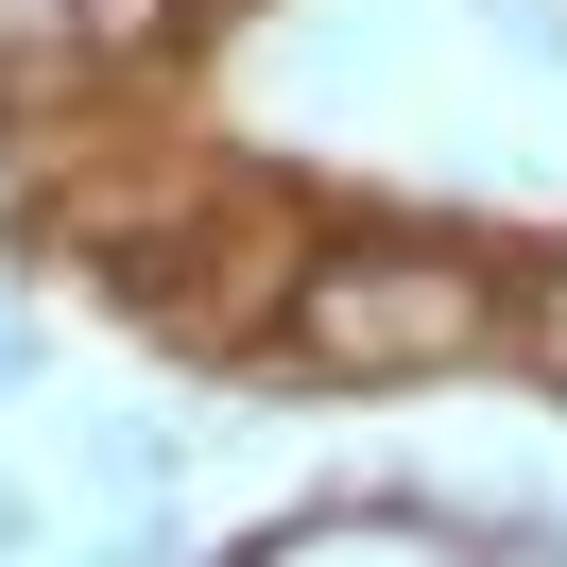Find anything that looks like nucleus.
<instances>
[{"label":"nucleus","mask_w":567,"mask_h":567,"mask_svg":"<svg viewBox=\"0 0 567 567\" xmlns=\"http://www.w3.org/2000/svg\"><path fill=\"white\" fill-rule=\"evenodd\" d=\"M482 344H498V258L447 241V224H327L276 310V379H327V395L447 379Z\"/></svg>","instance_id":"obj_1"},{"label":"nucleus","mask_w":567,"mask_h":567,"mask_svg":"<svg viewBox=\"0 0 567 567\" xmlns=\"http://www.w3.org/2000/svg\"><path fill=\"white\" fill-rule=\"evenodd\" d=\"M498 344H516V361H533V395L567 413V241L498 258Z\"/></svg>","instance_id":"obj_2"},{"label":"nucleus","mask_w":567,"mask_h":567,"mask_svg":"<svg viewBox=\"0 0 567 567\" xmlns=\"http://www.w3.org/2000/svg\"><path fill=\"white\" fill-rule=\"evenodd\" d=\"M35 18L86 52V70H155V52H189V18H207V0H35Z\"/></svg>","instance_id":"obj_3"},{"label":"nucleus","mask_w":567,"mask_h":567,"mask_svg":"<svg viewBox=\"0 0 567 567\" xmlns=\"http://www.w3.org/2000/svg\"><path fill=\"white\" fill-rule=\"evenodd\" d=\"M173 464H189V447H173L155 413H121V430H104V482H121V498H173Z\"/></svg>","instance_id":"obj_4"},{"label":"nucleus","mask_w":567,"mask_h":567,"mask_svg":"<svg viewBox=\"0 0 567 567\" xmlns=\"http://www.w3.org/2000/svg\"><path fill=\"white\" fill-rule=\"evenodd\" d=\"M498 35H516L533 70H567V0H498Z\"/></svg>","instance_id":"obj_5"},{"label":"nucleus","mask_w":567,"mask_h":567,"mask_svg":"<svg viewBox=\"0 0 567 567\" xmlns=\"http://www.w3.org/2000/svg\"><path fill=\"white\" fill-rule=\"evenodd\" d=\"M35 533H52V516H35V482L0 464V567H35Z\"/></svg>","instance_id":"obj_6"}]
</instances>
